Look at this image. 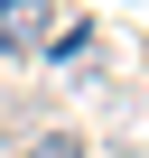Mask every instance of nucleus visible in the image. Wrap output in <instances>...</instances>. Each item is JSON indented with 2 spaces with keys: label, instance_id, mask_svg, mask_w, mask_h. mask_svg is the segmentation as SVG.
Masks as SVG:
<instances>
[{
  "label": "nucleus",
  "instance_id": "obj_1",
  "mask_svg": "<svg viewBox=\"0 0 149 158\" xmlns=\"http://www.w3.org/2000/svg\"><path fill=\"white\" fill-rule=\"evenodd\" d=\"M56 0H0V56H47Z\"/></svg>",
  "mask_w": 149,
  "mask_h": 158
},
{
  "label": "nucleus",
  "instance_id": "obj_2",
  "mask_svg": "<svg viewBox=\"0 0 149 158\" xmlns=\"http://www.w3.org/2000/svg\"><path fill=\"white\" fill-rule=\"evenodd\" d=\"M19 158H84V139H74V130H37Z\"/></svg>",
  "mask_w": 149,
  "mask_h": 158
}]
</instances>
